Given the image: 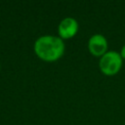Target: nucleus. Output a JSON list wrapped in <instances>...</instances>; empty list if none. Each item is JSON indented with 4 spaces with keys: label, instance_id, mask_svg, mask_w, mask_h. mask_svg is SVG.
Here are the masks:
<instances>
[{
    "label": "nucleus",
    "instance_id": "5",
    "mask_svg": "<svg viewBox=\"0 0 125 125\" xmlns=\"http://www.w3.org/2000/svg\"><path fill=\"white\" fill-rule=\"evenodd\" d=\"M120 56H121L122 60H125V45H123V47L121 48V51H120Z\"/></svg>",
    "mask_w": 125,
    "mask_h": 125
},
{
    "label": "nucleus",
    "instance_id": "6",
    "mask_svg": "<svg viewBox=\"0 0 125 125\" xmlns=\"http://www.w3.org/2000/svg\"><path fill=\"white\" fill-rule=\"evenodd\" d=\"M0 67H1V66H0Z\"/></svg>",
    "mask_w": 125,
    "mask_h": 125
},
{
    "label": "nucleus",
    "instance_id": "3",
    "mask_svg": "<svg viewBox=\"0 0 125 125\" xmlns=\"http://www.w3.org/2000/svg\"><path fill=\"white\" fill-rule=\"evenodd\" d=\"M79 29L78 21L72 17H66L61 21L58 26L59 37L62 40H67L76 35Z\"/></svg>",
    "mask_w": 125,
    "mask_h": 125
},
{
    "label": "nucleus",
    "instance_id": "4",
    "mask_svg": "<svg viewBox=\"0 0 125 125\" xmlns=\"http://www.w3.org/2000/svg\"><path fill=\"white\" fill-rule=\"evenodd\" d=\"M107 40L103 34H94L88 40V50L94 57H102L107 52Z\"/></svg>",
    "mask_w": 125,
    "mask_h": 125
},
{
    "label": "nucleus",
    "instance_id": "1",
    "mask_svg": "<svg viewBox=\"0 0 125 125\" xmlns=\"http://www.w3.org/2000/svg\"><path fill=\"white\" fill-rule=\"evenodd\" d=\"M35 55L47 62H56L64 53V42L62 38L55 35H43L36 39L34 46Z\"/></svg>",
    "mask_w": 125,
    "mask_h": 125
},
{
    "label": "nucleus",
    "instance_id": "2",
    "mask_svg": "<svg viewBox=\"0 0 125 125\" xmlns=\"http://www.w3.org/2000/svg\"><path fill=\"white\" fill-rule=\"evenodd\" d=\"M123 60L120 53L116 51H107L104 56L100 58L99 67L100 70L107 76L115 75L122 67Z\"/></svg>",
    "mask_w": 125,
    "mask_h": 125
}]
</instances>
